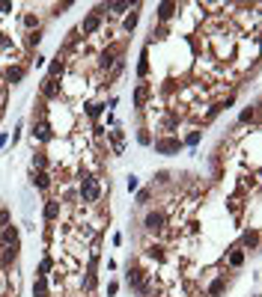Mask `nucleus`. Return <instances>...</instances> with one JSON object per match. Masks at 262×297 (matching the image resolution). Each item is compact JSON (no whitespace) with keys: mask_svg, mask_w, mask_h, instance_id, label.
Masks as SVG:
<instances>
[{"mask_svg":"<svg viewBox=\"0 0 262 297\" xmlns=\"http://www.w3.org/2000/svg\"><path fill=\"white\" fill-rule=\"evenodd\" d=\"M98 27H101V18L92 12V15H87V18H84V24H81V33H84V36H92V33H98Z\"/></svg>","mask_w":262,"mask_h":297,"instance_id":"obj_6","label":"nucleus"},{"mask_svg":"<svg viewBox=\"0 0 262 297\" xmlns=\"http://www.w3.org/2000/svg\"><path fill=\"white\" fill-rule=\"evenodd\" d=\"M6 143H9V137H6V134H0V149H3Z\"/></svg>","mask_w":262,"mask_h":297,"instance_id":"obj_39","label":"nucleus"},{"mask_svg":"<svg viewBox=\"0 0 262 297\" xmlns=\"http://www.w3.org/2000/svg\"><path fill=\"white\" fill-rule=\"evenodd\" d=\"M3 226H9V211H6V208H0V229H3Z\"/></svg>","mask_w":262,"mask_h":297,"instance_id":"obj_34","label":"nucleus"},{"mask_svg":"<svg viewBox=\"0 0 262 297\" xmlns=\"http://www.w3.org/2000/svg\"><path fill=\"white\" fill-rule=\"evenodd\" d=\"M242 244H245L248 250H257V247H260V229H248V232L242 235Z\"/></svg>","mask_w":262,"mask_h":297,"instance_id":"obj_14","label":"nucleus"},{"mask_svg":"<svg viewBox=\"0 0 262 297\" xmlns=\"http://www.w3.org/2000/svg\"><path fill=\"white\" fill-rule=\"evenodd\" d=\"M194 143H200V131H191V134H188V146H194Z\"/></svg>","mask_w":262,"mask_h":297,"instance_id":"obj_36","label":"nucleus"},{"mask_svg":"<svg viewBox=\"0 0 262 297\" xmlns=\"http://www.w3.org/2000/svg\"><path fill=\"white\" fill-rule=\"evenodd\" d=\"M137 21H140V15H137V12H128V15H125V21H122V27L131 33V30L137 27Z\"/></svg>","mask_w":262,"mask_h":297,"instance_id":"obj_22","label":"nucleus"},{"mask_svg":"<svg viewBox=\"0 0 262 297\" xmlns=\"http://www.w3.org/2000/svg\"><path fill=\"white\" fill-rule=\"evenodd\" d=\"M176 9H179L176 3H161V6H158V21H161V24H164V21H170Z\"/></svg>","mask_w":262,"mask_h":297,"instance_id":"obj_16","label":"nucleus"},{"mask_svg":"<svg viewBox=\"0 0 262 297\" xmlns=\"http://www.w3.org/2000/svg\"><path fill=\"white\" fill-rule=\"evenodd\" d=\"M33 184H36L39 190H48V187H51V176H48V170H33Z\"/></svg>","mask_w":262,"mask_h":297,"instance_id":"obj_12","label":"nucleus"},{"mask_svg":"<svg viewBox=\"0 0 262 297\" xmlns=\"http://www.w3.org/2000/svg\"><path fill=\"white\" fill-rule=\"evenodd\" d=\"M245 265V250L242 247H233L230 250V268H242Z\"/></svg>","mask_w":262,"mask_h":297,"instance_id":"obj_19","label":"nucleus"},{"mask_svg":"<svg viewBox=\"0 0 262 297\" xmlns=\"http://www.w3.org/2000/svg\"><path fill=\"white\" fill-rule=\"evenodd\" d=\"M155 181H158V184H167V181H170V173H167V170L155 173Z\"/></svg>","mask_w":262,"mask_h":297,"instance_id":"obj_32","label":"nucleus"},{"mask_svg":"<svg viewBox=\"0 0 262 297\" xmlns=\"http://www.w3.org/2000/svg\"><path fill=\"white\" fill-rule=\"evenodd\" d=\"M24 74H27V65H9L3 77H6V83H21Z\"/></svg>","mask_w":262,"mask_h":297,"instance_id":"obj_9","label":"nucleus"},{"mask_svg":"<svg viewBox=\"0 0 262 297\" xmlns=\"http://www.w3.org/2000/svg\"><path fill=\"white\" fill-rule=\"evenodd\" d=\"M251 119H257V107H251V110L242 113V122H251Z\"/></svg>","mask_w":262,"mask_h":297,"instance_id":"obj_33","label":"nucleus"},{"mask_svg":"<svg viewBox=\"0 0 262 297\" xmlns=\"http://www.w3.org/2000/svg\"><path fill=\"white\" fill-rule=\"evenodd\" d=\"M182 149V143L176 140V137H164V140H155V152L158 155H170V152H179Z\"/></svg>","mask_w":262,"mask_h":297,"instance_id":"obj_4","label":"nucleus"},{"mask_svg":"<svg viewBox=\"0 0 262 297\" xmlns=\"http://www.w3.org/2000/svg\"><path fill=\"white\" fill-rule=\"evenodd\" d=\"M137 74H140V77H146V74H149V51H143L140 65H137Z\"/></svg>","mask_w":262,"mask_h":297,"instance_id":"obj_23","label":"nucleus"},{"mask_svg":"<svg viewBox=\"0 0 262 297\" xmlns=\"http://www.w3.org/2000/svg\"><path fill=\"white\" fill-rule=\"evenodd\" d=\"M143 277H146V274H143V268H137V265H134V268H128V274H125V283H128L131 289H137V292H140V286H143Z\"/></svg>","mask_w":262,"mask_h":297,"instance_id":"obj_8","label":"nucleus"},{"mask_svg":"<svg viewBox=\"0 0 262 297\" xmlns=\"http://www.w3.org/2000/svg\"><path fill=\"white\" fill-rule=\"evenodd\" d=\"M3 253H0V265L3 268H9L12 262H15V256H18V247H0Z\"/></svg>","mask_w":262,"mask_h":297,"instance_id":"obj_17","label":"nucleus"},{"mask_svg":"<svg viewBox=\"0 0 262 297\" xmlns=\"http://www.w3.org/2000/svg\"><path fill=\"white\" fill-rule=\"evenodd\" d=\"M60 211H63V205H60L57 199H48V202H45V211H42L45 223H54V220L60 217Z\"/></svg>","mask_w":262,"mask_h":297,"instance_id":"obj_7","label":"nucleus"},{"mask_svg":"<svg viewBox=\"0 0 262 297\" xmlns=\"http://www.w3.org/2000/svg\"><path fill=\"white\" fill-rule=\"evenodd\" d=\"M57 95H60V83H57L54 77H45V83H42V98L51 101V98H57Z\"/></svg>","mask_w":262,"mask_h":297,"instance_id":"obj_10","label":"nucleus"},{"mask_svg":"<svg viewBox=\"0 0 262 297\" xmlns=\"http://www.w3.org/2000/svg\"><path fill=\"white\" fill-rule=\"evenodd\" d=\"M63 71H66V59H60V57H57V59L51 62V68H48V77H54V80H57V77H63Z\"/></svg>","mask_w":262,"mask_h":297,"instance_id":"obj_18","label":"nucleus"},{"mask_svg":"<svg viewBox=\"0 0 262 297\" xmlns=\"http://www.w3.org/2000/svg\"><path fill=\"white\" fill-rule=\"evenodd\" d=\"M33 140H39V143H51V140H54V128H51L45 119H39V122L33 125Z\"/></svg>","mask_w":262,"mask_h":297,"instance_id":"obj_3","label":"nucleus"},{"mask_svg":"<svg viewBox=\"0 0 262 297\" xmlns=\"http://www.w3.org/2000/svg\"><path fill=\"white\" fill-rule=\"evenodd\" d=\"M6 12H12V3H9V0H0V15H6Z\"/></svg>","mask_w":262,"mask_h":297,"instance_id":"obj_37","label":"nucleus"},{"mask_svg":"<svg viewBox=\"0 0 262 297\" xmlns=\"http://www.w3.org/2000/svg\"><path fill=\"white\" fill-rule=\"evenodd\" d=\"M0 247H18V229L9 223V226H3V232H0Z\"/></svg>","mask_w":262,"mask_h":297,"instance_id":"obj_5","label":"nucleus"},{"mask_svg":"<svg viewBox=\"0 0 262 297\" xmlns=\"http://www.w3.org/2000/svg\"><path fill=\"white\" fill-rule=\"evenodd\" d=\"M107 140L113 146V155H122V146H125V134L116 128V131H107Z\"/></svg>","mask_w":262,"mask_h":297,"instance_id":"obj_11","label":"nucleus"},{"mask_svg":"<svg viewBox=\"0 0 262 297\" xmlns=\"http://www.w3.org/2000/svg\"><path fill=\"white\" fill-rule=\"evenodd\" d=\"M224 286H227V280H224V277H218V280H215V283L209 286V295H212V297H218L221 292H224Z\"/></svg>","mask_w":262,"mask_h":297,"instance_id":"obj_26","label":"nucleus"},{"mask_svg":"<svg viewBox=\"0 0 262 297\" xmlns=\"http://www.w3.org/2000/svg\"><path fill=\"white\" fill-rule=\"evenodd\" d=\"M48 295H51L48 277H36V283H33V297H48Z\"/></svg>","mask_w":262,"mask_h":297,"instance_id":"obj_15","label":"nucleus"},{"mask_svg":"<svg viewBox=\"0 0 262 297\" xmlns=\"http://www.w3.org/2000/svg\"><path fill=\"white\" fill-rule=\"evenodd\" d=\"M24 27H36V30H39V18H36L33 12H24Z\"/></svg>","mask_w":262,"mask_h":297,"instance_id":"obj_28","label":"nucleus"},{"mask_svg":"<svg viewBox=\"0 0 262 297\" xmlns=\"http://www.w3.org/2000/svg\"><path fill=\"white\" fill-rule=\"evenodd\" d=\"M113 62H116V57H110V54H107V51H104V54H101V57H98V65H101V68H110V65H113Z\"/></svg>","mask_w":262,"mask_h":297,"instance_id":"obj_27","label":"nucleus"},{"mask_svg":"<svg viewBox=\"0 0 262 297\" xmlns=\"http://www.w3.org/2000/svg\"><path fill=\"white\" fill-rule=\"evenodd\" d=\"M39 39H42V33L36 30V33H30V36H27V45H30V48H36V45H39Z\"/></svg>","mask_w":262,"mask_h":297,"instance_id":"obj_31","label":"nucleus"},{"mask_svg":"<svg viewBox=\"0 0 262 297\" xmlns=\"http://www.w3.org/2000/svg\"><path fill=\"white\" fill-rule=\"evenodd\" d=\"M143 229H146V232H164V229H167V217H164V211H146V217H143Z\"/></svg>","mask_w":262,"mask_h":297,"instance_id":"obj_2","label":"nucleus"},{"mask_svg":"<svg viewBox=\"0 0 262 297\" xmlns=\"http://www.w3.org/2000/svg\"><path fill=\"white\" fill-rule=\"evenodd\" d=\"M146 95H149V86H146V83H140V86L134 89V104H137V107H143V101H146Z\"/></svg>","mask_w":262,"mask_h":297,"instance_id":"obj_20","label":"nucleus"},{"mask_svg":"<svg viewBox=\"0 0 262 297\" xmlns=\"http://www.w3.org/2000/svg\"><path fill=\"white\" fill-rule=\"evenodd\" d=\"M137 184H140V181H137L134 176H128V190H137Z\"/></svg>","mask_w":262,"mask_h":297,"instance_id":"obj_38","label":"nucleus"},{"mask_svg":"<svg viewBox=\"0 0 262 297\" xmlns=\"http://www.w3.org/2000/svg\"><path fill=\"white\" fill-rule=\"evenodd\" d=\"M101 110H104V104H89V107H87L89 119H98V116H101Z\"/></svg>","mask_w":262,"mask_h":297,"instance_id":"obj_29","label":"nucleus"},{"mask_svg":"<svg viewBox=\"0 0 262 297\" xmlns=\"http://www.w3.org/2000/svg\"><path fill=\"white\" fill-rule=\"evenodd\" d=\"M149 199H152L149 190H140V193H137V205H149Z\"/></svg>","mask_w":262,"mask_h":297,"instance_id":"obj_30","label":"nucleus"},{"mask_svg":"<svg viewBox=\"0 0 262 297\" xmlns=\"http://www.w3.org/2000/svg\"><path fill=\"white\" fill-rule=\"evenodd\" d=\"M51 268H54V259H51V256H45V259H42V265H39V274H36V277H48V274H51Z\"/></svg>","mask_w":262,"mask_h":297,"instance_id":"obj_25","label":"nucleus"},{"mask_svg":"<svg viewBox=\"0 0 262 297\" xmlns=\"http://www.w3.org/2000/svg\"><path fill=\"white\" fill-rule=\"evenodd\" d=\"M33 170H48V158H45V152H36V155H33Z\"/></svg>","mask_w":262,"mask_h":297,"instance_id":"obj_24","label":"nucleus"},{"mask_svg":"<svg viewBox=\"0 0 262 297\" xmlns=\"http://www.w3.org/2000/svg\"><path fill=\"white\" fill-rule=\"evenodd\" d=\"M137 140H140V143H143V146H149V143H152V137H149V134H146V131H140V134H137Z\"/></svg>","mask_w":262,"mask_h":297,"instance_id":"obj_35","label":"nucleus"},{"mask_svg":"<svg viewBox=\"0 0 262 297\" xmlns=\"http://www.w3.org/2000/svg\"><path fill=\"white\" fill-rule=\"evenodd\" d=\"M146 256L155 259V262H167V247H164V244H149V247H146Z\"/></svg>","mask_w":262,"mask_h":297,"instance_id":"obj_13","label":"nucleus"},{"mask_svg":"<svg viewBox=\"0 0 262 297\" xmlns=\"http://www.w3.org/2000/svg\"><path fill=\"white\" fill-rule=\"evenodd\" d=\"M98 196H101V187H98V178H92V176H84L81 178V202H98Z\"/></svg>","mask_w":262,"mask_h":297,"instance_id":"obj_1","label":"nucleus"},{"mask_svg":"<svg viewBox=\"0 0 262 297\" xmlns=\"http://www.w3.org/2000/svg\"><path fill=\"white\" fill-rule=\"evenodd\" d=\"M104 9L113 12V15H122L125 9H131V3H104Z\"/></svg>","mask_w":262,"mask_h":297,"instance_id":"obj_21","label":"nucleus"},{"mask_svg":"<svg viewBox=\"0 0 262 297\" xmlns=\"http://www.w3.org/2000/svg\"><path fill=\"white\" fill-rule=\"evenodd\" d=\"M3 95H6V83H0V98H3Z\"/></svg>","mask_w":262,"mask_h":297,"instance_id":"obj_40","label":"nucleus"}]
</instances>
